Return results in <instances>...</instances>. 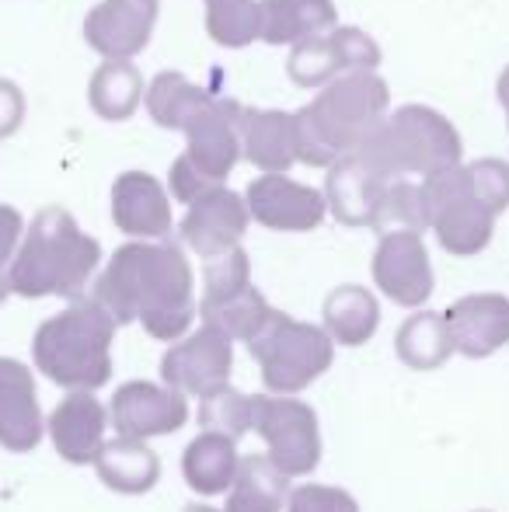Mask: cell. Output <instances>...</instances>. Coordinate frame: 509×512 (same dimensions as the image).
Instances as JSON below:
<instances>
[{
    "label": "cell",
    "instance_id": "cell-1",
    "mask_svg": "<svg viewBox=\"0 0 509 512\" xmlns=\"http://www.w3.org/2000/svg\"><path fill=\"white\" fill-rule=\"evenodd\" d=\"M116 324L140 321L157 342L189 335L199 314L196 272L178 244L133 241L109 258L95 283V297Z\"/></svg>",
    "mask_w": 509,
    "mask_h": 512
},
{
    "label": "cell",
    "instance_id": "cell-2",
    "mask_svg": "<svg viewBox=\"0 0 509 512\" xmlns=\"http://www.w3.org/2000/svg\"><path fill=\"white\" fill-rule=\"evenodd\" d=\"M387 108L391 91L374 70L335 77L314 95L311 105L293 112L297 161L311 168H332L342 154H353L370 140V133L387 119Z\"/></svg>",
    "mask_w": 509,
    "mask_h": 512
},
{
    "label": "cell",
    "instance_id": "cell-3",
    "mask_svg": "<svg viewBox=\"0 0 509 512\" xmlns=\"http://www.w3.org/2000/svg\"><path fill=\"white\" fill-rule=\"evenodd\" d=\"M98 262H102V244L84 234L63 206H46L35 213L32 227H25L7 279H11V293L28 300H81Z\"/></svg>",
    "mask_w": 509,
    "mask_h": 512
},
{
    "label": "cell",
    "instance_id": "cell-4",
    "mask_svg": "<svg viewBox=\"0 0 509 512\" xmlns=\"http://www.w3.org/2000/svg\"><path fill=\"white\" fill-rule=\"evenodd\" d=\"M116 321L98 300H74L39 324L32 338L35 370L67 391H98L112 380Z\"/></svg>",
    "mask_w": 509,
    "mask_h": 512
},
{
    "label": "cell",
    "instance_id": "cell-5",
    "mask_svg": "<svg viewBox=\"0 0 509 512\" xmlns=\"http://www.w3.org/2000/svg\"><path fill=\"white\" fill-rule=\"evenodd\" d=\"M384 178H429L461 164L457 126L429 105H401L356 147Z\"/></svg>",
    "mask_w": 509,
    "mask_h": 512
},
{
    "label": "cell",
    "instance_id": "cell-6",
    "mask_svg": "<svg viewBox=\"0 0 509 512\" xmlns=\"http://www.w3.org/2000/svg\"><path fill=\"white\" fill-rule=\"evenodd\" d=\"M248 108L234 98H213L210 108L185 129V150L168 171V189L175 203L192 206L199 196L220 189L245 157L241 129Z\"/></svg>",
    "mask_w": 509,
    "mask_h": 512
},
{
    "label": "cell",
    "instance_id": "cell-7",
    "mask_svg": "<svg viewBox=\"0 0 509 512\" xmlns=\"http://www.w3.org/2000/svg\"><path fill=\"white\" fill-rule=\"evenodd\" d=\"M245 345L262 370V384L279 398H293V394L307 391L321 373L332 370L335 359V342L325 328L297 321L276 307L269 310L262 328Z\"/></svg>",
    "mask_w": 509,
    "mask_h": 512
},
{
    "label": "cell",
    "instance_id": "cell-8",
    "mask_svg": "<svg viewBox=\"0 0 509 512\" xmlns=\"http://www.w3.org/2000/svg\"><path fill=\"white\" fill-rule=\"evenodd\" d=\"M422 192H426L429 230L436 234V241H440V248L447 255L471 258L489 248L499 216L478 199L468 164H457V168L422 178Z\"/></svg>",
    "mask_w": 509,
    "mask_h": 512
},
{
    "label": "cell",
    "instance_id": "cell-9",
    "mask_svg": "<svg viewBox=\"0 0 509 512\" xmlns=\"http://www.w3.org/2000/svg\"><path fill=\"white\" fill-rule=\"evenodd\" d=\"M252 429L265 439V457L286 478H307L321 464V429L311 405L297 398H252Z\"/></svg>",
    "mask_w": 509,
    "mask_h": 512
},
{
    "label": "cell",
    "instance_id": "cell-10",
    "mask_svg": "<svg viewBox=\"0 0 509 512\" xmlns=\"http://www.w3.org/2000/svg\"><path fill=\"white\" fill-rule=\"evenodd\" d=\"M234 370V338L213 324H203L192 335L178 338L161 356L164 387L185 394V398H210V394L231 387Z\"/></svg>",
    "mask_w": 509,
    "mask_h": 512
},
{
    "label": "cell",
    "instance_id": "cell-11",
    "mask_svg": "<svg viewBox=\"0 0 509 512\" xmlns=\"http://www.w3.org/2000/svg\"><path fill=\"white\" fill-rule=\"evenodd\" d=\"M377 67H381V46L374 35L349 25H335L332 32L297 42L286 60V74L297 88H325L342 74Z\"/></svg>",
    "mask_w": 509,
    "mask_h": 512
},
{
    "label": "cell",
    "instance_id": "cell-12",
    "mask_svg": "<svg viewBox=\"0 0 509 512\" xmlns=\"http://www.w3.org/2000/svg\"><path fill=\"white\" fill-rule=\"evenodd\" d=\"M374 283L391 304L408 310H419L433 297L436 279L419 230L381 234V244L374 251Z\"/></svg>",
    "mask_w": 509,
    "mask_h": 512
},
{
    "label": "cell",
    "instance_id": "cell-13",
    "mask_svg": "<svg viewBox=\"0 0 509 512\" xmlns=\"http://www.w3.org/2000/svg\"><path fill=\"white\" fill-rule=\"evenodd\" d=\"M189 422V398L164 384L129 380L116 391L109 405V425L123 439H157L171 436Z\"/></svg>",
    "mask_w": 509,
    "mask_h": 512
},
{
    "label": "cell",
    "instance_id": "cell-14",
    "mask_svg": "<svg viewBox=\"0 0 509 512\" xmlns=\"http://www.w3.org/2000/svg\"><path fill=\"white\" fill-rule=\"evenodd\" d=\"M248 213L265 230L279 234H307L325 223V192L300 185L286 175H258L245 192Z\"/></svg>",
    "mask_w": 509,
    "mask_h": 512
},
{
    "label": "cell",
    "instance_id": "cell-15",
    "mask_svg": "<svg viewBox=\"0 0 509 512\" xmlns=\"http://www.w3.org/2000/svg\"><path fill=\"white\" fill-rule=\"evenodd\" d=\"M161 0H98L84 18V42L105 60H133L150 46Z\"/></svg>",
    "mask_w": 509,
    "mask_h": 512
},
{
    "label": "cell",
    "instance_id": "cell-16",
    "mask_svg": "<svg viewBox=\"0 0 509 512\" xmlns=\"http://www.w3.org/2000/svg\"><path fill=\"white\" fill-rule=\"evenodd\" d=\"M248 223H252L248 203L238 192L220 185V189L206 192V196H199L196 203L185 209L182 241L206 262V258H217L241 248V237H245Z\"/></svg>",
    "mask_w": 509,
    "mask_h": 512
},
{
    "label": "cell",
    "instance_id": "cell-17",
    "mask_svg": "<svg viewBox=\"0 0 509 512\" xmlns=\"http://www.w3.org/2000/svg\"><path fill=\"white\" fill-rule=\"evenodd\" d=\"M391 178H384L360 150L342 154L339 161L328 168L325 178V203L328 213L342 223V227H370L381 213V203L387 196Z\"/></svg>",
    "mask_w": 509,
    "mask_h": 512
},
{
    "label": "cell",
    "instance_id": "cell-18",
    "mask_svg": "<svg viewBox=\"0 0 509 512\" xmlns=\"http://www.w3.org/2000/svg\"><path fill=\"white\" fill-rule=\"evenodd\" d=\"M105 429H109V408L95 398V391H70L46 418V432L56 453L77 467L98 460L105 446Z\"/></svg>",
    "mask_w": 509,
    "mask_h": 512
},
{
    "label": "cell",
    "instance_id": "cell-19",
    "mask_svg": "<svg viewBox=\"0 0 509 512\" xmlns=\"http://www.w3.org/2000/svg\"><path fill=\"white\" fill-rule=\"evenodd\" d=\"M112 223L136 241H164L171 234V196L147 171H123L112 185Z\"/></svg>",
    "mask_w": 509,
    "mask_h": 512
},
{
    "label": "cell",
    "instance_id": "cell-20",
    "mask_svg": "<svg viewBox=\"0 0 509 512\" xmlns=\"http://www.w3.org/2000/svg\"><path fill=\"white\" fill-rule=\"evenodd\" d=\"M46 436V418L35 394V377L21 359H0V446L32 453Z\"/></svg>",
    "mask_w": 509,
    "mask_h": 512
},
{
    "label": "cell",
    "instance_id": "cell-21",
    "mask_svg": "<svg viewBox=\"0 0 509 512\" xmlns=\"http://www.w3.org/2000/svg\"><path fill=\"white\" fill-rule=\"evenodd\" d=\"M454 335V349L468 359H489L509 342V297L468 293L443 310Z\"/></svg>",
    "mask_w": 509,
    "mask_h": 512
},
{
    "label": "cell",
    "instance_id": "cell-22",
    "mask_svg": "<svg viewBox=\"0 0 509 512\" xmlns=\"http://www.w3.org/2000/svg\"><path fill=\"white\" fill-rule=\"evenodd\" d=\"M339 25L335 0H258V39L269 46H297Z\"/></svg>",
    "mask_w": 509,
    "mask_h": 512
},
{
    "label": "cell",
    "instance_id": "cell-23",
    "mask_svg": "<svg viewBox=\"0 0 509 512\" xmlns=\"http://www.w3.org/2000/svg\"><path fill=\"white\" fill-rule=\"evenodd\" d=\"M245 157L262 175H286L297 164V140H293V115L272 108H248L241 129Z\"/></svg>",
    "mask_w": 509,
    "mask_h": 512
},
{
    "label": "cell",
    "instance_id": "cell-24",
    "mask_svg": "<svg viewBox=\"0 0 509 512\" xmlns=\"http://www.w3.org/2000/svg\"><path fill=\"white\" fill-rule=\"evenodd\" d=\"M238 443L224 432H199L182 453V474L185 485L192 488L196 495H224L227 488L234 485L238 478Z\"/></svg>",
    "mask_w": 509,
    "mask_h": 512
},
{
    "label": "cell",
    "instance_id": "cell-25",
    "mask_svg": "<svg viewBox=\"0 0 509 512\" xmlns=\"http://www.w3.org/2000/svg\"><path fill=\"white\" fill-rule=\"evenodd\" d=\"M321 317H325V331L335 345L356 349V345H367L377 335L381 307H377V297L367 286L346 283V286H335L325 297Z\"/></svg>",
    "mask_w": 509,
    "mask_h": 512
},
{
    "label": "cell",
    "instance_id": "cell-26",
    "mask_svg": "<svg viewBox=\"0 0 509 512\" xmlns=\"http://www.w3.org/2000/svg\"><path fill=\"white\" fill-rule=\"evenodd\" d=\"M95 471L105 488L119 495H143L161 478V460L143 439H112L102 446L95 460Z\"/></svg>",
    "mask_w": 509,
    "mask_h": 512
},
{
    "label": "cell",
    "instance_id": "cell-27",
    "mask_svg": "<svg viewBox=\"0 0 509 512\" xmlns=\"http://www.w3.org/2000/svg\"><path fill=\"white\" fill-rule=\"evenodd\" d=\"M143 102H147L150 119L161 129H178V133H185V129L210 108L213 95L199 88V84H192L189 77L178 74V70H161V74L147 84V91H143Z\"/></svg>",
    "mask_w": 509,
    "mask_h": 512
},
{
    "label": "cell",
    "instance_id": "cell-28",
    "mask_svg": "<svg viewBox=\"0 0 509 512\" xmlns=\"http://www.w3.org/2000/svg\"><path fill=\"white\" fill-rule=\"evenodd\" d=\"M394 352L408 370L433 373L454 356V335H450V324L436 310H419L412 314L394 335Z\"/></svg>",
    "mask_w": 509,
    "mask_h": 512
},
{
    "label": "cell",
    "instance_id": "cell-29",
    "mask_svg": "<svg viewBox=\"0 0 509 512\" xmlns=\"http://www.w3.org/2000/svg\"><path fill=\"white\" fill-rule=\"evenodd\" d=\"M290 499V478L269 457H245L238 478L227 488L224 512H283Z\"/></svg>",
    "mask_w": 509,
    "mask_h": 512
},
{
    "label": "cell",
    "instance_id": "cell-30",
    "mask_svg": "<svg viewBox=\"0 0 509 512\" xmlns=\"http://www.w3.org/2000/svg\"><path fill=\"white\" fill-rule=\"evenodd\" d=\"M143 74L129 60H105L88 81V102L98 119L126 122L143 105Z\"/></svg>",
    "mask_w": 509,
    "mask_h": 512
},
{
    "label": "cell",
    "instance_id": "cell-31",
    "mask_svg": "<svg viewBox=\"0 0 509 512\" xmlns=\"http://www.w3.org/2000/svg\"><path fill=\"white\" fill-rule=\"evenodd\" d=\"M206 35L217 46L245 49L258 39V0H203Z\"/></svg>",
    "mask_w": 509,
    "mask_h": 512
},
{
    "label": "cell",
    "instance_id": "cell-32",
    "mask_svg": "<svg viewBox=\"0 0 509 512\" xmlns=\"http://www.w3.org/2000/svg\"><path fill=\"white\" fill-rule=\"evenodd\" d=\"M374 230L377 234H394V230H419L422 234V230H429L422 178H391Z\"/></svg>",
    "mask_w": 509,
    "mask_h": 512
},
{
    "label": "cell",
    "instance_id": "cell-33",
    "mask_svg": "<svg viewBox=\"0 0 509 512\" xmlns=\"http://www.w3.org/2000/svg\"><path fill=\"white\" fill-rule=\"evenodd\" d=\"M199 425L206 432H224L238 443L248 429H252V398L234 387L210 394V398L199 401Z\"/></svg>",
    "mask_w": 509,
    "mask_h": 512
},
{
    "label": "cell",
    "instance_id": "cell-34",
    "mask_svg": "<svg viewBox=\"0 0 509 512\" xmlns=\"http://www.w3.org/2000/svg\"><path fill=\"white\" fill-rule=\"evenodd\" d=\"M468 175L478 199L496 216H503L509 209V164L499 161V157H482V161L468 164Z\"/></svg>",
    "mask_w": 509,
    "mask_h": 512
},
{
    "label": "cell",
    "instance_id": "cell-35",
    "mask_svg": "<svg viewBox=\"0 0 509 512\" xmlns=\"http://www.w3.org/2000/svg\"><path fill=\"white\" fill-rule=\"evenodd\" d=\"M286 512H360V502L346 488L332 485H300L286 499Z\"/></svg>",
    "mask_w": 509,
    "mask_h": 512
},
{
    "label": "cell",
    "instance_id": "cell-36",
    "mask_svg": "<svg viewBox=\"0 0 509 512\" xmlns=\"http://www.w3.org/2000/svg\"><path fill=\"white\" fill-rule=\"evenodd\" d=\"M21 237H25V216L18 213L14 206L0 203V304L11 293V262L21 248Z\"/></svg>",
    "mask_w": 509,
    "mask_h": 512
},
{
    "label": "cell",
    "instance_id": "cell-37",
    "mask_svg": "<svg viewBox=\"0 0 509 512\" xmlns=\"http://www.w3.org/2000/svg\"><path fill=\"white\" fill-rule=\"evenodd\" d=\"M25 122V95L14 81L0 77V140L14 136Z\"/></svg>",
    "mask_w": 509,
    "mask_h": 512
},
{
    "label": "cell",
    "instance_id": "cell-38",
    "mask_svg": "<svg viewBox=\"0 0 509 512\" xmlns=\"http://www.w3.org/2000/svg\"><path fill=\"white\" fill-rule=\"evenodd\" d=\"M496 95H499V105H503V112H506V126H509V67L499 74V81H496Z\"/></svg>",
    "mask_w": 509,
    "mask_h": 512
},
{
    "label": "cell",
    "instance_id": "cell-39",
    "mask_svg": "<svg viewBox=\"0 0 509 512\" xmlns=\"http://www.w3.org/2000/svg\"><path fill=\"white\" fill-rule=\"evenodd\" d=\"M182 512H224V509H213V506H199V502H192V506H185Z\"/></svg>",
    "mask_w": 509,
    "mask_h": 512
},
{
    "label": "cell",
    "instance_id": "cell-40",
    "mask_svg": "<svg viewBox=\"0 0 509 512\" xmlns=\"http://www.w3.org/2000/svg\"><path fill=\"white\" fill-rule=\"evenodd\" d=\"M482 512H485V509H482Z\"/></svg>",
    "mask_w": 509,
    "mask_h": 512
}]
</instances>
